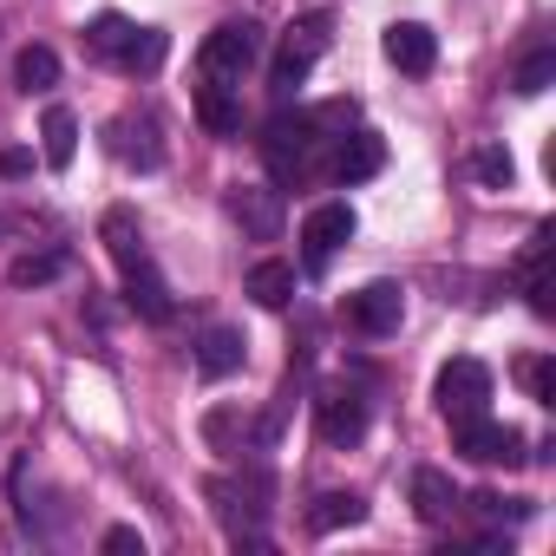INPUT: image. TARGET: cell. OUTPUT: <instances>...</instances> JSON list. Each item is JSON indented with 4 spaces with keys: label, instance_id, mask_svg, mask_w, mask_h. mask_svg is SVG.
I'll list each match as a JSON object with an SVG mask.
<instances>
[{
    "label": "cell",
    "instance_id": "obj_5",
    "mask_svg": "<svg viewBox=\"0 0 556 556\" xmlns=\"http://www.w3.org/2000/svg\"><path fill=\"white\" fill-rule=\"evenodd\" d=\"M452 445H458L471 465H523V432H517V426H497L491 413L452 419Z\"/></svg>",
    "mask_w": 556,
    "mask_h": 556
},
{
    "label": "cell",
    "instance_id": "obj_11",
    "mask_svg": "<svg viewBox=\"0 0 556 556\" xmlns=\"http://www.w3.org/2000/svg\"><path fill=\"white\" fill-rule=\"evenodd\" d=\"M387 60L400 66V73H432V60H439V40H432V27H419V21H393L387 27Z\"/></svg>",
    "mask_w": 556,
    "mask_h": 556
},
{
    "label": "cell",
    "instance_id": "obj_10",
    "mask_svg": "<svg viewBox=\"0 0 556 556\" xmlns=\"http://www.w3.org/2000/svg\"><path fill=\"white\" fill-rule=\"evenodd\" d=\"M302 242H308V262L321 268L341 242H354V210L348 203H315L308 223H302Z\"/></svg>",
    "mask_w": 556,
    "mask_h": 556
},
{
    "label": "cell",
    "instance_id": "obj_3",
    "mask_svg": "<svg viewBox=\"0 0 556 556\" xmlns=\"http://www.w3.org/2000/svg\"><path fill=\"white\" fill-rule=\"evenodd\" d=\"M105 144H112V157L125 164V170H157L164 164V125H157V112H118L112 125H105Z\"/></svg>",
    "mask_w": 556,
    "mask_h": 556
},
{
    "label": "cell",
    "instance_id": "obj_20",
    "mask_svg": "<svg viewBox=\"0 0 556 556\" xmlns=\"http://www.w3.org/2000/svg\"><path fill=\"white\" fill-rule=\"evenodd\" d=\"M361 517H367V504H361L354 491H321V497L308 504V530H321V536L341 530V523H361Z\"/></svg>",
    "mask_w": 556,
    "mask_h": 556
},
{
    "label": "cell",
    "instance_id": "obj_21",
    "mask_svg": "<svg viewBox=\"0 0 556 556\" xmlns=\"http://www.w3.org/2000/svg\"><path fill=\"white\" fill-rule=\"evenodd\" d=\"M14 79H21V92H53L60 86V53L53 47H27L14 60Z\"/></svg>",
    "mask_w": 556,
    "mask_h": 556
},
{
    "label": "cell",
    "instance_id": "obj_18",
    "mask_svg": "<svg viewBox=\"0 0 556 556\" xmlns=\"http://www.w3.org/2000/svg\"><path fill=\"white\" fill-rule=\"evenodd\" d=\"M249 295H255V308H289L295 302V262H255L249 268Z\"/></svg>",
    "mask_w": 556,
    "mask_h": 556
},
{
    "label": "cell",
    "instance_id": "obj_4",
    "mask_svg": "<svg viewBox=\"0 0 556 556\" xmlns=\"http://www.w3.org/2000/svg\"><path fill=\"white\" fill-rule=\"evenodd\" d=\"M432 400H439V413H445V419H471V413H484V406H491V367H484V361H471V354L445 361V367H439Z\"/></svg>",
    "mask_w": 556,
    "mask_h": 556
},
{
    "label": "cell",
    "instance_id": "obj_27",
    "mask_svg": "<svg viewBox=\"0 0 556 556\" xmlns=\"http://www.w3.org/2000/svg\"><path fill=\"white\" fill-rule=\"evenodd\" d=\"M471 510H478V517H491V523H504V517H510V523H517V517H530V504H523V497H497V491H478V497H471Z\"/></svg>",
    "mask_w": 556,
    "mask_h": 556
},
{
    "label": "cell",
    "instance_id": "obj_28",
    "mask_svg": "<svg viewBox=\"0 0 556 556\" xmlns=\"http://www.w3.org/2000/svg\"><path fill=\"white\" fill-rule=\"evenodd\" d=\"M105 549H112V556H131V549L144 556V536H138L131 523H118V530H105Z\"/></svg>",
    "mask_w": 556,
    "mask_h": 556
},
{
    "label": "cell",
    "instance_id": "obj_12",
    "mask_svg": "<svg viewBox=\"0 0 556 556\" xmlns=\"http://www.w3.org/2000/svg\"><path fill=\"white\" fill-rule=\"evenodd\" d=\"M380 164H387V144H380L374 131H354V138L341 131V144H334V164H328V170H334V184H367Z\"/></svg>",
    "mask_w": 556,
    "mask_h": 556
},
{
    "label": "cell",
    "instance_id": "obj_22",
    "mask_svg": "<svg viewBox=\"0 0 556 556\" xmlns=\"http://www.w3.org/2000/svg\"><path fill=\"white\" fill-rule=\"evenodd\" d=\"M197 118H203V131H216V138L242 131V105H236L223 86H203V99H197Z\"/></svg>",
    "mask_w": 556,
    "mask_h": 556
},
{
    "label": "cell",
    "instance_id": "obj_25",
    "mask_svg": "<svg viewBox=\"0 0 556 556\" xmlns=\"http://www.w3.org/2000/svg\"><path fill=\"white\" fill-rule=\"evenodd\" d=\"M471 177H478V184H491V190H504V184L517 177V164H510V151H504V144H484V151H471Z\"/></svg>",
    "mask_w": 556,
    "mask_h": 556
},
{
    "label": "cell",
    "instance_id": "obj_29",
    "mask_svg": "<svg viewBox=\"0 0 556 556\" xmlns=\"http://www.w3.org/2000/svg\"><path fill=\"white\" fill-rule=\"evenodd\" d=\"M34 170V151H0V177H27Z\"/></svg>",
    "mask_w": 556,
    "mask_h": 556
},
{
    "label": "cell",
    "instance_id": "obj_23",
    "mask_svg": "<svg viewBox=\"0 0 556 556\" xmlns=\"http://www.w3.org/2000/svg\"><path fill=\"white\" fill-rule=\"evenodd\" d=\"M53 275H66V249H40V255H21V262L8 268V282H14V289H40V282H53Z\"/></svg>",
    "mask_w": 556,
    "mask_h": 556
},
{
    "label": "cell",
    "instance_id": "obj_24",
    "mask_svg": "<svg viewBox=\"0 0 556 556\" xmlns=\"http://www.w3.org/2000/svg\"><path fill=\"white\" fill-rule=\"evenodd\" d=\"M549 79H556V53H549V47H536V53L517 66V79H510V86H517L523 99H536V92H549Z\"/></svg>",
    "mask_w": 556,
    "mask_h": 556
},
{
    "label": "cell",
    "instance_id": "obj_2",
    "mask_svg": "<svg viewBox=\"0 0 556 556\" xmlns=\"http://www.w3.org/2000/svg\"><path fill=\"white\" fill-rule=\"evenodd\" d=\"M315 144H321L315 138V118H289V112L262 131V157H268V170L282 177V184H302L315 170Z\"/></svg>",
    "mask_w": 556,
    "mask_h": 556
},
{
    "label": "cell",
    "instance_id": "obj_16",
    "mask_svg": "<svg viewBox=\"0 0 556 556\" xmlns=\"http://www.w3.org/2000/svg\"><path fill=\"white\" fill-rule=\"evenodd\" d=\"M40 157H47L53 170H66V164L79 157V118H73L66 105H47V118H40Z\"/></svg>",
    "mask_w": 556,
    "mask_h": 556
},
{
    "label": "cell",
    "instance_id": "obj_19",
    "mask_svg": "<svg viewBox=\"0 0 556 556\" xmlns=\"http://www.w3.org/2000/svg\"><path fill=\"white\" fill-rule=\"evenodd\" d=\"M242 367V334L236 328H210L203 341H197V374L203 380H229Z\"/></svg>",
    "mask_w": 556,
    "mask_h": 556
},
{
    "label": "cell",
    "instance_id": "obj_15",
    "mask_svg": "<svg viewBox=\"0 0 556 556\" xmlns=\"http://www.w3.org/2000/svg\"><path fill=\"white\" fill-rule=\"evenodd\" d=\"M125 302H131L144 321H170V315H177V302H170V289H164V275H157L151 262L125 268Z\"/></svg>",
    "mask_w": 556,
    "mask_h": 556
},
{
    "label": "cell",
    "instance_id": "obj_1",
    "mask_svg": "<svg viewBox=\"0 0 556 556\" xmlns=\"http://www.w3.org/2000/svg\"><path fill=\"white\" fill-rule=\"evenodd\" d=\"M86 53H92V60H112V66H125V73H157V66H164V34L125 21V14H99V21L86 27Z\"/></svg>",
    "mask_w": 556,
    "mask_h": 556
},
{
    "label": "cell",
    "instance_id": "obj_7",
    "mask_svg": "<svg viewBox=\"0 0 556 556\" xmlns=\"http://www.w3.org/2000/svg\"><path fill=\"white\" fill-rule=\"evenodd\" d=\"M328 53V14H315V21H295L289 34H282V47H275V86H302L308 73H315V60Z\"/></svg>",
    "mask_w": 556,
    "mask_h": 556
},
{
    "label": "cell",
    "instance_id": "obj_17",
    "mask_svg": "<svg viewBox=\"0 0 556 556\" xmlns=\"http://www.w3.org/2000/svg\"><path fill=\"white\" fill-rule=\"evenodd\" d=\"M99 236H105V249H112V262H118V268H138V262H151V249H144V229H138V216H131V210H105Z\"/></svg>",
    "mask_w": 556,
    "mask_h": 556
},
{
    "label": "cell",
    "instance_id": "obj_8",
    "mask_svg": "<svg viewBox=\"0 0 556 556\" xmlns=\"http://www.w3.org/2000/svg\"><path fill=\"white\" fill-rule=\"evenodd\" d=\"M400 321H406V289L400 282H367V289L348 295V328L380 341V334H400Z\"/></svg>",
    "mask_w": 556,
    "mask_h": 556
},
{
    "label": "cell",
    "instance_id": "obj_26",
    "mask_svg": "<svg viewBox=\"0 0 556 556\" xmlns=\"http://www.w3.org/2000/svg\"><path fill=\"white\" fill-rule=\"evenodd\" d=\"M517 380L530 387V400H536V406H556V367H549V361H523V367H517Z\"/></svg>",
    "mask_w": 556,
    "mask_h": 556
},
{
    "label": "cell",
    "instance_id": "obj_14",
    "mask_svg": "<svg viewBox=\"0 0 556 556\" xmlns=\"http://www.w3.org/2000/svg\"><path fill=\"white\" fill-rule=\"evenodd\" d=\"M229 210H236V223H242L255 242H268L275 229H282V197L262 190V184H242V190L229 197Z\"/></svg>",
    "mask_w": 556,
    "mask_h": 556
},
{
    "label": "cell",
    "instance_id": "obj_6",
    "mask_svg": "<svg viewBox=\"0 0 556 556\" xmlns=\"http://www.w3.org/2000/svg\"><path fill=\"white\" fill-rule=\"evenodd\" d=\"M255 60H262V27H255V21H223V27L203 40V73H210V79H242Z\"/></svg>",
    "mask_w": 556,
    "mask_h": 556
},
{
    "label": "cell",
    "instance_id": "obj_9",
    "mask_svg": "<svg viewBox=\"0 0 556 556\" xmlns=\"http://www.w3.org/2000/svg\"><path fill=\"white\" fill-rule=\"evenodd\" d=\"M315 426H321L328 445H354V439L367 432V400H361L354 387H334V393L315 400Z\"/></svg>",
    "mask_w": 556,
    "mask_h": 556
},
{
    "label": "cell",
    "instance_id": "obj_13",
    "mask_svg": "<svg viewBox=\"0 0 556 556\" xmlns=\"http://www.w3.org/2000/svg\"><path fill=\"white\" fill-rule=\"evenodd\" d=\"M413 510H419V523H452L458 517V491H452V478L439 465L413 471Z\"/></svg>",
    "mask_w": 556,
    "mask_h": 556
}]
</instances>
